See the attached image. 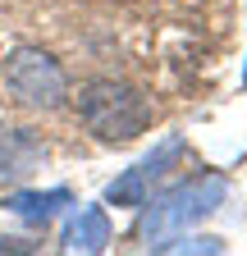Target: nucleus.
I'll return each mask as SVG.
<instances>
[{
	"mask_svg": "<svg viewBox=\"0 0 247 256\" xmlns=\"http://www.w3.org/2000/svg\"><path fill=\"white\" fill-rule=\"evenodd\" d=\"M224 202H229V178H220V174L188 178V183L160 192L156 202H142L146 206L142 210V238H146V247H160L174 234H188L192 224L210 220Z\"/></svg>",
	"mask_w": 247,
	"mask_h": 256,
	"instance_id": "f257e3e1",
	"label": "nucleus"
},
{
	"mask_svg": "<svg viewBox=\"0 0 247 256\" xmlns=\"http://www.w3.org/2000/svg\"><path fill=\"white\" fill-rule=\"evenodd\" d=\"M78 114L101 142H133L151 124V101L128 82L101 78L78 92Z\"/></svg>",
	"mask_w": 247,
	"mask_h": 256,
	"instance_id": "f03ea898",
	"label": "nucleus"
},
{
	"mask_svg": "<svg viewBox=\"0 0 247 256\" xmlns=\"http://www.w3.org/2000/svg\"><path fill=\"white\" fill-rule=\"evenodd\" d=\"M5 87L32 110H60L69 96V78L60 69V60H50L37 46H23L5 60Z\"/></svg>",
	"mask_w": 247,
	"mask_h": 256,
	"instance_id": "7ed1b4c3",
	"label": "nucleus"
},
{
	"mask_svg": "<svg viewBox=\"0 0 247 256\" xmlns=\"http://www.w3.org/2000/svg\"><path fill=\"white\" fill-rule=\"evenodd\" d=\"M183 151H188V142H183L178 133H170L165 142L151 146L133 170H124V174L106 188V202H110V206H142V202H146V192H151V183L165 178V174L178 165V156H183Z\"/></svg>",
	"mask_w": 247,
	"mask_h": 256,
	"instance_id": "20e7f679",
	"label": "nucleus"
},
{
	"mask_svg": "<svg viewBox=\"0 0 247 256\" xmlns=\"http://www.w3.org/2000/svg\"><path fill=\"white\" fill-rule=\"evenodd\" d=\"M46 160V146L32 128H0V183H23Z\"/></svg>",
	"mask_w": 247,
	"mask_h": 256,
	"instance_id": "39448f33",
	"label": "nucleus"
},
{
	"mask_svg": "<svg viewBox=\"0 0 247 256\" xmlns=\"http://www.w3.org/2000/svg\"><path fill=\"white\" fill-rule=\"evenodd\" d=\"M64 247L69 252H106L110 247V215L101 206H82L64 234Z\"/></svg>",
	"mask_w": 247,
	"mask_h": 256,
	"instance_id": "423d86ee",
	"label": "nucleus"
},
{
	"mask_svg": "<svg viewBox=\"0 0 247 256\" xmlns=\"http://www.w3.org/2000/svg\"><path fill=\"white\" fill-rule=\"evenodd\" d=\"M69 202H74L69 188H46V192H14L5 206H10L18 220H28V224H46L60 206H69Z\"/></svg>",
	"mask_w": 247,
	"mask_h": 256,
	"instance_id": "0eeeda50",
	"label": "nucleus"
},
{
	"mask_svg": "<svg viewBox=\"0 0 247 256\" xmlns=\"http://www.w3.org/2000/svg\"><path fill=\"white\" fill-rule=\"evenodd\" d=\"M156 252H215V256H220L224 242H220V238H183V234H174V238H165Z\"/></svg>",
	"mask_w": 247,
	"mask_h": 256,
	"instance_id": "6e6552de",
	"label": "nucleus"
},
{
	"mask_svg": "<svg viewBox=\"0 0 247 256\" xmlns=\"http://www.w3.org/2000/svg\"><path fill=\"white\" fill-rule=\"evenodd\" d=\"M242 82H247V69H242Z\"/></svg>",
	"mask_w": 247,
	"mask_h": 256,
	"instance_id": "1a4fd4ad",
	"label": "nucleus"
}]
</instances>
